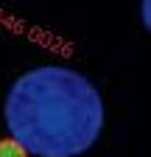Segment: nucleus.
I'll list each match as a JSON object with an SVG mask.
<instances>
[{"mask_svg":"<svg viewBox=\"0 0 151 157\" xmlns=\"http://www.w3.org/2000/svg\"><path fill=\"white\" fill-rule=\"evenodd\" d=\"M3 121L25 154L79 157L104 129V101L84 73L64 65H42L11 84Z\"/></svg>","mask_w":151,"mask_h":157,"instance_id":"nucleus-1","label":"nucleus"}]
</instances>
